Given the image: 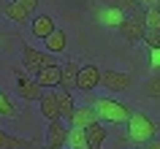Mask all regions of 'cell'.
I'll list each match as a JSON object with an SVG mask.
<instances>
[{
	"instance_id": "cell-14",
	"label": "cell",
	"mask_w": 160,
	"mask_h": 149,
	"mask_svg": "<svg viewBox=\"0 0 160 149\" xmlns=\"http://www.w3.org/2000/svg\"><path fill=\"white\" fill-rule=\"evenodd\" d=\"M95 19H98L103 27H117L119 22L125 19V14H119L114 6H109V3H106V6H101V8L95 11Z\"/></svg>"
},
{
	"instance_id": "cell-25",
	"label": "cell",
	"mask_w": 160,
	"mask_h": 149,
	"mask_svg": "<svg viewBox=\"0 0 160 149\" xmlns=\"http://www.w3.org/2000/svg\"><path fill=\"white\" fill-rule=\"evenodd\" d=\"M141 41L147 43V49H160V30H147Z\"/></svg>"
},
{
	"instance_id": "cell-1",
	"label": "cell",
	"mask_w": 160,
	"mask_h": 149,
	"mask_svg": "<svg viewBox=\"0 0 160 149\" xmlns=\"http://www.w3.org/2000/svg\"><path fill=\"white\" fill-rule=\"evenodd\" d=\"M90 106L95 108L98 122H106V125H125L130 119V114H133L130 106H125V103H119L114 98H92Z\"/></svg>"
},
{
	"instance_id": "cell-13",
	"label": "cell",
	"mask_w": 160,
	"mask_h": 149,
	"mask_svg": "<svg viewBox=\"0 0 160 149\" xmlns=\"http://www.w3.org/2000/svg\"><path fill=\"white\" fill-rule=\"evenodd\" d=\"M65 138H68V127L60 119L49 122L46 127V147H65Z\"/></svg>"
},
{
	"instance_id": "cell-10",
	"label": "cell",
	"mask_w": 160,
	"mask_h": 149,
	"mask_svg": "<svg viewBox=\"0 0 160 149\" xmlns=\"http://www.w3.org/2000/svg\"><path fill=\"white\" fill-rule=\"evenodd\" d=\"M68 122H71V127H90L98 122V114L92 106H76L73 114L68 117Z\"/></svg>"
},
{
	"instance_id": "cell-27",
	"label": "cell",
	"mask_w": 160,
	"mask_h": 149,
	"mask_svg": "<svg viewBox=\"0 0 160 149\" xmlns=\"http://www.w3.org/2000/svg\"><path fill=\"white\" fill-rule=\"evenodd\" d=\"M14 3H19V6H25V8L30 11V14H33V11L38 8V0H14Z\"/></svg>"
},
{
	"instance_id": "cell-29",
	"label": "cell",
	"mask_w": 160,
	"mask_h": 149,
	"mask_svg": "<svg viewBox=\"0 0 160 149\" xmlns=\"http://www.w3.org/2000/svg\"><path fill=\"white\" fill-rule=\"evenodd\" d=\"M144 149H160V138H152V141H147V144H144Z\"/></svg>"
},
{
	"instance_id": "cell-11",
	"label": "cell",
	"mask_w": 160,
	"mask_h": 149,
	"mask_svg": "<svg viewBox=\"0 0 160 149\" xmlns=\"http://www.w3.org/2000/svg\"><path fill=\"white\" fill-rule=\"evenodd\" d=\"M0 14H3L6 19H11L14 25H25V22H30V19H33V14H30L25 6L14 3V0H11V3H6V6H0Z\"/></svg>"
},
{
	"instance_id": "cell-9",
	"label": "cell",
	"mask_w": 160,
	"mask_h": 149,
	"mask_svg": "<svg viewBox=\"0 0 160 149\" xmlns=\"http://www.w3.org/2000/svg\"><path fill=\"white\" fill-rule=\"evenodd\" d=\"M33 79H35V84H38L41 90H54V87L60 84V62L41 68V71H38Z\"/></svg>"
},
{
	"instance_id": "cell-12",
	"label": "cell",
	"mask_w": 160,
	"mask_h": 149,
	"mask_svg": "<svg viewBox=\"0 0 160 149\" xmlns=\"http://www.w3.org/2000/svg\"><path fill=\"white\" fill-rule=\"evenodd\" d=\"M38 108L49 122L60 119V106H57V98H54V90H43V95L38 98Z\"/></svg>"
},
{
	"instance_id": "cell-18",
	"label": "cell",
	"mask_w": 160,
	"mask_h": 149,
	"mask_svg": "<svg viewBox=\"0 0 160 149\" xmlns=\"http://www.w3.org/2000/svg\"><path fill=\"white\" fill-rule=\"evenodd\" d=\"M0 149H35V141L19 138V136H11L0 127Z\"/></svg>"
},
{
	"instance_id": "cell-3",
	"label": "cell",
	"mask_w": 160,
	"mask_h": 149,
	"mask_svg": "<svg viewBox=\"0 0 160 149\" xmlns=\"http://www.w3.org/2000/svg\"><path fill=\"white\" fill-rule=\"evenodd\" d=\"M117 33L122 35L128 43H141L144 33H147V27H144V8L122 19V22L117 25Z\"/></svg>"
},
{
	"instance_id": "cell-19",
	"label": "cell",
	"mask_w": 160,
	"mask_h": 149,
	"mask_svg": "<svg viewBox=\"0 0 160 149\" xmlns=\"http://www.w3.org/2000/svg\"><path fill=\"white\" fill-rule=\"evenodd\" d=\"M43 43H46V52H49V54H57V52H62V49L68 46V35L62 33V30L54 27V30L43 38Z\"/></svg>"
},
{
	"instance_id": "cell-15",
	"label": "cell",
	"mask_w": 160,
	"mask_h": 149,
	"mask_svg": "<svg viewBox=\"0 0 160 149\" xmlns=\"http://www.w3.org/2000/svg\"><path fill=\"white\" fill-rule=\"evenodd\" d=\"M54 98H57V106H60V119H68V117L73 114V108H76L73 95L68 90H62V87H54Z\"/></svg>"
},
{
	"instance_id": "cell-21",
	"label": "cell",
	"mask_w": 160,
	"mask_h": 149,
	"mask_svg": "<svg viewBox=\"0 0 160 149\" xmlns=\"http://www.w3.org/2000/svg\"><path fill=\"white\" fill-rule=\"evenodd\" d=\"M65 147H71V149H84V147H87V133H84V127H68Z\"/></svg>"
},
{
	"instance_id": "cell-7",
	"label": "cell",
	"mask_w": 160,
	"mask_h": 149,
	"mask_svg": "<svg viewBox=\"0 0 160 149\" xmlns=\"http://www.w3.org/2000/svg\"><path fill=\"white\" fill-rule=\"evenodd\" d=\"M98 84H101V68L95 65V62H87V65L79 68V76H76V90L92 92Z\"/></svg>"
},
{
	"instance_id": "cell-6",
	"label": "cell",
	"mask_w": 160,
	"mask_h": 149,
	"mask_svg": "<svg viewBox=\"0 0 160 149\" xmlns=\"http://www.w3.org/2000/svg\"><path fill=\"white\" fill-rule=\"evenodd\" d=\"M14 79H17V95L22 100H30V103H35V100L43 95V90L35 84L33 76H27L25 71H14Z\"/></svg>"
},
{
	"instance_id": "cell-4",
	"label": "cell",
	"mask_w": 160,
	"mask_h": 149,
	"mask_svg": "<svg viewBox=\"0 0 160 149\" xmlns=\"http://www.w3.org/2000/svg\"><path fill=\"white\" fill-rule=\"evenodd\" d=\"M57 60L52 57L49 52H38V49H33L30 43H22V68H25L27 73H38L41 68H46V65H54Z\"/></svg>"
},
{
	"instance_id": "cell-22",
	"label": "cell",
	"mask_w": 160,
	"mask_h": 149,
	"mask_svg": "<svg viewBox=\"0 0 160 149\" xmlns=\"http://www.w3.org/2000/svg\"><path fill=\"white\" fill-rule=\"evenodd\" d=\"M144 27L147 30H160V6L144 8Z\"/></svg>"
},
{
	"instance_id": "cell-24",
	"label": "cell",
	"mask_w": 160,
	"mask_h": 149,
	"mask_svg": "<svg viewBox=\"0 0 160 149\" xmlns=\"http://www.w3.org/2000/svg\"><path fill=\"white\" fill-rule=\"evenodd\" d=\"M0 117H8V119L17 117V106H14V100H11L3 90H0Z\"/></svg>"
},
{
	"instance_id": "cell-23",
	"label": "cell",
	"mask_w": 160,
	"mask_h": 149,
	"mask_svg": "<svg viewBox=\"0 0 160 149\" xmlns=\"http://www.w3.org/2000/svg\"><path fill=\"white\" fill-rule=\"evenodd\" d=\"M109 6H114V8H117L119 14H125V17H130V14H136V11H141V6H138L136 0H109Z\"/></svg>"
},
{
	"instance_id": "cell-5",
	"label": "cell",
	"mask_w": 160,
	"mask_h": 149,
	"mask_svg": "<svg viewBox=\"0 0 160 149\" xmlns=\"http://www.w3.org/2000/svg\"><path fill=\"white\" fill-rule=\"evenodd\" d=\"M133 84V76L130 73H122V71H109V68H103L101 71V84L103 90H111V92H125L128 87Z\"/></svg>"
},
{
	"instance_id": "cell-8",
	"label": "cell",
	"mask_w": 160,
	"mask_h": 149,
	"mask_svg": "<svg viewBox=\"0 0 160 149\" xmlns=\"http://www.w3.org/2000/svg\"><path fill=\"white\" fill-rule=\"evenodd\" d=\"M79 68H82V62L79 60H68V62H62L60 65V84L57 87H62V90L73 92L76 90V76H79Z\"/></svg>"
},
{
	"instance_id": "cell-28",
	"label": "cell",
	"mask_w": 160,
	"mask_h": 149,
	"mask_svg": "<svg viewBox=\"0 0 160 149\" xmlns=\"http://www.w3.org/2000/svg\"><path fill=\"white\" fill-rule=\"evenodd\" d=\"M141 8H149V6H160V0H136Z\"/></svg>"
},
{
	"instance_id": "cell-2",
	"label": "cell",
	"mask_w": 160,
	"mask_h": 149,
	"mask_svg": "<svg viewBox=\"0 0 160 149\" xmlns=\"http://www.w3.org/2000/svg\"><path fill=\"white\" fill-rule=\"evenodd\" d=\"M125 125H128V141H130V144H138V147H144V144L152 141V138H158V130H160L158 122H155L152 117L141 114V111H133Z\"/></svg>"
},
{
	"instance_id": "cell-26",
	"label": "cell",
	"mask_w": 160,
	"mask_h": 149,
	"mask_svg": "<svg viewBox=\"0 0 160 149\" xmlns=\"http://www.w3.org/2000/svg\"><path fill=\"white\" fill-rule=\"evenodd\" d=\"M149 68L152 73H160V49H149Z\"/></svg>"
},
{
	"instance_id": "cell-16",
	"label": "cell",
	"mask_w": 160,
	"mask_h": 149,
	"mask_svg": "<svg viewBox=\"0 0 160 149\" xmlns=\"http://www.w3.org/2000/svg\"><path fill=\"white\" fill-rule=\"evenodd\" d=\"M52 30H54V19H52L49 14H38V17H33V22H30V33H33L35 38H46Z\"/></svg>"
},
{
	"instance_id": "cell-31",
	"label": "cell",
	"mask_w": 160,
	"mask_h": 149,
	"mask_svg": "<svg viewBox=\"0 0 160 149\" xmlns=\"http://www.w3.org/2000/svg\"><path fill=\"white\" fill-rule=\"evenodd\" d=\"M46 149H62V147H46Z\"/></svg>"
},
{
	"instance_id": "cell-32",
	"label": "cell",
	"mask_w": 160,
	"mask_h": 149,
	"mask_svg": "<svg viewBox=\"0 0 160 149\" xmlns=\"http://www.w3.org/2000/svg\"><path fill=\"white\" fill-rule=\"evenodd\" d=\"M84 149H90V147H84Z\"/></svg>"
},
{
	"instance_id": "cell-20",
	"label": "cell",
	"mask_w": 160,
	"mask_h": 149,
	"mask_svg": "<svg viewBox=\"0 0 160 149\" xmlns=\"http://www.w3.org/2000/svg\"><path fill=\"white\" fill-rule=\"evenodd\" d=\"M141 98H149V100H160V73H152L141 87Z\"/></svg>"
},
{
	"instance_id": "cell-30",
	"label": "cell",
	"mask_w": 160,
	"mask_h": 149,
	"mask_svg": "<svg viewBox=\"0 0 160 149\" xmlns=\"http://www.w3.org/2000/svg\"><path fill=\"white\" fill-rule=\"evenodd\" d=\"M6 38H8V35H6V33H0V41H6Z\"/></svg>"
},
{
	"instance_id": "cell-17",
	"label": "cell",
	"mask_w": 160,
	"mask_h": 149,
	"mask_svg": "<svg viewBox=\"0 0 160 149\" xmlns=\"http://www.w3.org/2000/svg\"><path fill=\"white\" fill-rule=\"evenodd\" d=\"M84 133H87V147L90 149H101L103 141H106V136H109V130L103 127V122H95V125H90V127H84Z\"/></svg>"
}]
</instances>
